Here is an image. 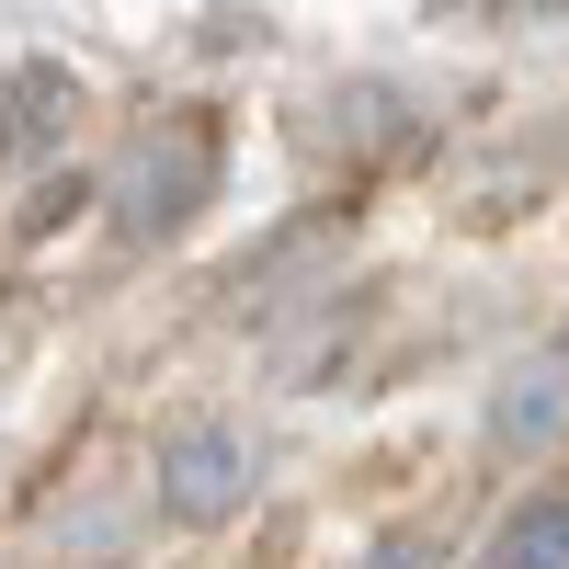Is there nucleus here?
<instances>
[{
	"label": "nucleus",
	"instance_id": "nucleus-1",
	"mask_svg": "<svg viewBox=\"0 0 569 569\" xmlns=\"http://www.w3.org/2000/svg\"><path fill=\"white\" fill-rule=\"evenodd\" d=\"M228 182V126L217 114H160V126H137L114 171H103V217H114V240L137 251H160L194 228V206Z\"/></svg>",
	"mask_w": 569,
	"mask_h": 569
},
{
	"label": "nucleus",
	"instance_id": "nucleus-2",
	"mask_svg": "<svg viewBox=\"0 0 569 569\" xmlns=\"http://www.w3.org/2000/svg\"><path fill=\"white\" fill-rule=\"evenodd\" d=\"M240 490H251L240 421H171V445H160V512L171 525H228Z\"/></svg>",
	"mask_w": 569,
	"mask_h": 569
},
{
	"label": "nucleus",
	"instance_id": "nucleus-3",
	"mask_svg": "<svg viewBox=\"0 0 569 569\" xmlns=\"http://www.w3.org/2000/svg\"><path fill=\"white\" fill-rule=\"evenodd\" d=\"M558 433H569V342H536V353H512L501 388H490V445L501 456H536Z\"/></svg>",
	"mask_w": 569,
	"mask_h": 569
},
{
	"label": "nucleus",
	"instance_id": "nucleus-4",
	"mask_svg": "<svg viewBox=\"0 0 569 569\" xmlns=\"http://www.w3.org/2000/svg\"><path fill=\"white\" fill-rule=\"evenodd\" d=\"M69 69H46V58H23L12 80H0V160H46V137L69 126Z\"/></svg>",
	"mask_w": 569,
	"mask_h": 569
},
{
	"label": "nucleus",
	"instance_id": "nucleus-5",
	"mask_svg": "<svg viewBox=\"0 0 569 569\" xmlns=\"http://www.w3.org/2000/svg\"><path fill=\"white\" fill-rule=\"evenodd\" d=\"M467 569H569V490L512 501V512H501V536L467 558Z\"/></svg>",
	"mask_w": 569,
	"mask_h": 569
},
{
	"label": "nucleus",
	"instance_id": "nucleus-6",
	"mask_svg": "<svg viewBox=\"0 0 569 569\" xmlns=\"http://www.w3.org/2000/svg\"><path fill=\"white\" fill-rule=\"evenodd\" d=\"M365 569H445V547H433V536H376Z\"/></svg>",
	"mask_w": 569,
	"mask_h": 569
}]
</instances>
